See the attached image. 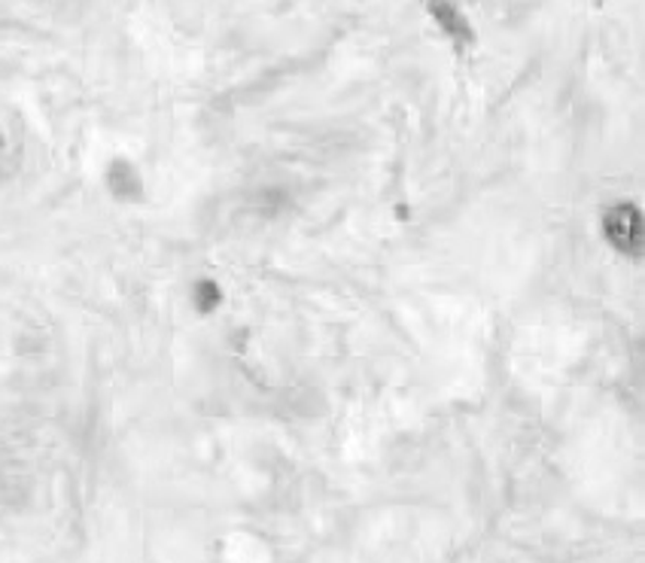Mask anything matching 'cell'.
<instances>
[{"mask_svg": "<svg viewBox=\"0 0 645 563\" xmlns=\"http://www.w3.org/2000/svg\"><path fill=\"white\" fill-rule=\"evenodd\" d=\"M107 186H111V193L116 195V198H123V202L138 198L140 195V177L135 174V168L128 165V162H116V165L111 168Z\"/></svg>", "mask_w": 645, "mask_h": 563, "instance_id": "cell-2", "label": "cell"}, {"mask_svg": "<svg viewBox=\"0 0 645 563\" xmlns=\"http://www.w3.org/2000/svg\"><path fill=\"white\" fill-rule=\"evenodd\" d=\"M603 234L618 253L636 256L640 244H643V217H640V210L631 202L612 205L603 217Z\"/></svg>", "mask_w": 645, "mask_h": 563, "instance_id": "cell-1", "label": "cell"}]
</instances>
